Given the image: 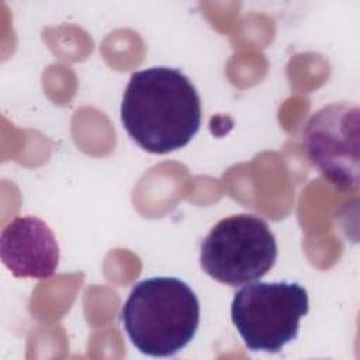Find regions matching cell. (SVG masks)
<instances>
[{
    "instance_id": "cell-1",
    "label": "cell",
    "mask_w": 360,
    "mask_h": 360,
    "mask_svg": "<svg viewBox=\"0 0 360 360\" xmlns=\"http://www.w3.org/2000/svg\"><path fill=\"white\" fill-rule=\"evenodd\" d=\"M127 134L149 153L186 146L201 125V100L190 79L176 68L134 72L121 103Z\"/></svg>"
},
{
    "instance_id": "cell-2",
    "label": "cell",
    "mask_w": 360,
    "mask_h": 360,
    "mask_svg": "<svg viewBox=\"0 0 360 360\" xmlns=\"http://www.w3.org/2000/svg\"><path fill=\"white\" fill-rule=\"evenodd\" d=\"M120 318L131 343L141 353L170 357L194 338L200 302L183 280L150 277L132 287Z\"/></svg>"
},
{
    "instance_id": "cell-3",
    "label": "cell",
    "mask_w": 360,
    "mask_h": 360,
    "mask_svg": "<svg viewBox=\"0 0 360 360\" xmlns=\"http://www.w3.org/2000/svg\"><path fill=\"white\" fill-rule=\"evenodd\" d=\"M308 309V292L297 283H248L233 295L231 318L249 350L278 353Z\"/></svg>"
},
{
    "instance_id": "cell-4",
    "label": "cell",
    "mask_w": 360,
    "mask_h": 360,
    "mask_svg": "<svg viewBox=\"0 0 360 360\" xmlns=\"http://www.w3.org/2000/svg\"><path fill=\"white\" fill-rule=\"evenodd\" d=\"M277 259V243L266 221L250 214L222 218L201 243L200 263L214 280L238 287L266 276Z\"/></svg>"
},
{
    "instance_id": "cell-5",
    "label": "cell",
    "mask_w": 360,
    "mask_h": 360,
    "mask_svg": "<svg viewBox=\"0 0 360 360\" xmlns=\"http://www.w3.org/2000/svg\"><path fill=\"white\" fill-rule=\"evenodd\" d=\"M359 107L336 103L314 112L302 131L308 160L339 191H352L359 186Z\"/></svg>"
},
{
    "instance_id": "cell-6",
    "label": "cell",
    "mask_w": 360,
    "mask_h": 360,
    "mask_svg": "<svg viewBox=\"0 0 360 360\" xmlns=\"http://www.w3.org/2000/svg\"><path fill=\"white\" fill-rule=\"evenodd\" d=\"M0 257L17 278H51L59 263V246L49 226L37 217H17L0 233Z\"/></svg>"
}]
</instances>
